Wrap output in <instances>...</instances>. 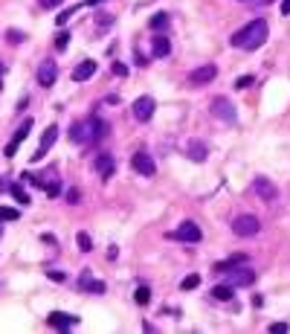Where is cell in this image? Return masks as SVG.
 Listing matches in <instances>:
<instances>
[{"instance_id":"6da1fadb","label":"cell","mask_w":290,"mask_h":334,"mask_svg":"<svg viewBox=\"0 0 290 334\" xmlns=\"http://www.w3.org/2000/svg\"><path fill=\"white\" fill-rule=\"evenodd\" d=\"M267 21H250L247 27H241V30L235 32L232 38H229V44L232 47H238V50H258L264 41H267Z\"/></svg>"},{"instance_id":"7a4b0ae2","label":"cell","mask_w":290,"mask_h":334,"mask_svg":"<svg viewBox=\"0 0 290 334\" xmlns=\"http://www.w3.org/2000/svg\"><path fill=\"white\" fill-rule=\"evenodd\" d=\"M232 233L241 236V239H253V236L261 233V221H258L256 215H238L232 221Z\"/></svg>"},{"instance_id":"3957f363","label":"cell","mask_w":290,"mask_h":334,"mask_svg":"<svg viewBox=\"0 0 290 334\" xmlns=\"http://www.w3.org/2000/svg\"><path fill=\"white\" fill-rule=\"evenodd\" d=\"M215 76H218V67H215V64H203V67H194L186 82H189L192 88H203V85H209Z\"/></svg>"},{"instance_id":"277c9868","label":"cell","mask_w":290,"mask_h":334,"mask_svg":"<svg viewBox=\"0 0 290 334\" xmlns=\"http://www.w3.org/2000/svg\"><path fill=\"white\" fill-rule=\"evenodd\" d=\"M253 192H256L264 204H273L279 198V189H276V183L270 181V178H256L253 181Z\"/></svg>"},{"instance_id":"5b68a950","label":"cell","mask_w":290,"mask_h":334,"mask_svg":"<svg viewBox=\"0 0 290 334\" xmlns=\"http://www.w3.org/2000/svg\"><path fill=\"white\" fill-rule=\"evenodd\" d=\"M55 140H58V125H50V128L44 131V137H41V143H38V149H35V154H32V160H35V163L47 157V152L53 149V143H55Z\"/></svg>"},{"instance_id":"8992f818","label":"cell","mask_w":290,"mask_h":334,"mask_svg":"<svg viewBox=\"0 0 290 334\" xmlns=\"http://www.w3.org/2000/svg\"><path fill=\"white\" fill-rule=\"evenodd\" d=\"M131 166H133V169H136L142 178H154V175H157V166H154L151 154H145V152H136V154H133Z\"/></svg>"},{"instance_id":"52a82bcc","label":"cell","mask_w":290,"mask_h":334,"mask_svg":"<svg viewBox=\"0 0 290 334\" xmlns=\"http://www.w3.org/2000/svg\"><path fill=\"white\" fill-rule=\"evenodd\" d=\"M154 108H157V102H154L151 96H139V99L133 102V117L139 122H148L154 117Z\"/></svg>"},{"instance_id":"ba28073f","label":"cell","mask_w":290,"mask_h":334,"mask_svg":"<svg viewBox=\"0 0 290 334\" xmlns=\"http://www.w3.org/2000/svg\"><path fill=\"white\" fill-rule=\"evenodd\" d=\"M256 282V271L253 268H232L229 271V285L232 288H247Z\"/></svg>"},{"instance_id":"9c48e42d","label":"cell","mask_w":290,"mask_h":334,"mask_svg":"<svg viewBox=\"0 0 290 334\" xmlns=\"http://www.w3.org/2000/svg\"><path fill=\"white\" fill-rule=\"evenodd\" d=\"M29 131H32V120H24V125L15 131V137L9 140V146H6V152H3V154H6V157H15V154H18V146L29 137Z\"/></svg>"},{"instance_id":"30bf717a","label":"cell","mask_w":290,"mask_h":334,"mask_svg":"<svg viewBox=\"0 0 290 334\" xmlns=\"http://www.w3.org/2000/svg\"><path fill=\"white\" fill-rule=\"evenodd\" d=\"M174 239H180V242H189V244H194V242H200V239H203V233H200V227H197L194 221H183V224L177 227Z\"/></svg>"},{"instance_id":"8fae6325","label":"cell","mask_w":290,"mask_h":334,"mask_svg":"<svg viewBox=\"0 0 290 334\" xmlns=\"http://www.w3.org/2000/svg\"><path fill=\"white\" fill-rule=\"evenodd\" d=\"M218 120H224V122H235V108H232V102L229 99H224V96H218L215 102H212V108H209Z\"/></svg>"},{"instance_id":"7c38bea8","label":"cell","mask_w":290,"mask_h":334,"mask_svg":"<svg viewBox=\"0 0 290 334\" xmlns=\"http://www.w3.org/2000/svg\"><path fill=\"white\" fill-rule=\"evenodd\" d=\"M55 79H58V67H55V61H44V64L38 67V85H41V88H53Z\"/></svg>"},{"instance_id":"4fadbf2b","label":"cell","mask_w":290,"mask_h":334,"mask_svg":"<svg viewBox=\"0 0 290 334\" xmlns=\"http://www.w3.org/2000/svg\"><path fill=\"white\" fill-rule=\"evenodd\" d=\"M70 140H73V143H87V140H93V125H90V120L76 122V125L70 128Z\"/></svg>"},{"instance_id":"5bb4252c","label":"cell","mask_w":290,"mask_h":334,"mask_svg":"<svg viewBox=\"0 0 290 334\" xmlns=\"http://www.w3.org/2000/svg\"><path fill=\"white\" fill-rule=\"evenodd\" d=\"M93 169H96L102 178H110V175L116 172V160H113L110 154H99L96 160H93Z\"/></svg>"},{"instance_id":"9a60e30c","label":"cell","mask_w":290,"mask_h":334,"mask_svg":"<svg viewBox=\"0 0 290 334\" xmlns=\"http://www.w3.org/2000/svg\"><path fill=\"white\" fill-rule=\"evenodd\" d=\"M186 154L192 157L194 163H203L206 154H209V146H206L203 140H189V143H186Z\"/></svg>"},{"instance_id":"2e32d148","label":"cell","mask_w":290,"mask_h":334,"mask_svg":"<svg viewBox=\"0 0 290 334\" xmlns=\"http://www.w3.org/2000/svg\"><path fill=\"white\" fill-rule=\"evenodd\" d=\"M47 323H50L53 329H70V326L79 323V317H73V314H61V311H53V314L47 317Z\"/></svg>"},{"instance_id":"e0dca14e","label":"cell","mask_w":290,"mask_h":334,"mask_svg":"<svg viewBox=\"0 0 290 334\" xmlns=\"http://www.w3.org/2000/svg\"><path fill=\"white\" fill-rule=\"evenodd\" d=\"M96 73V61H81V64H76V70H73V82H84V79H90Z\"/></svg>"},{"instance_id":"ac0fdd59","label":"cell","mask_w":290,"mask_h":334,"mask_svg":"<svg viewBox=\"0 0 290 334\" xmlns=\"http://www.w3.org/2000/svg\"><path fill=\"white\" fill-rule=\"evenodd\" d=\"M238 265H247V256H244V253H235V256H229L226 262H218L215 271H218V273H229V271L238 268Z\"/></svg>"},{"instance_id":"d6986e66","label":"cell","mask_w":290,"mask_h":334,"mask_svg":"<svg viewBox=\"0 0 290 334\" xmlns=\"http://www.w3.org/2000/svg\"><path fill=\"white\" fill-rule=\"evenodd\" d=\"M168 53H171V41H168L165 35H157V38H154V56H157V59H165Z\"/></svg>"},{"instance_id":"ffe728a7","label":"cell","mask_w":290,"mask_h":334,"mask_svg":"<svg viewBox=\"0 0 290 334\" xmlns=\"http://www.w3.org/2000/svg\"><path fill=\"white\" fill-rule=\"evenodd\" d=\"M81 288H87L90 294H105V282H96V279H90V273L81 276Z\"/></svg>"},{"instance_id":"44dd1931","label":"cell","mask_w":290,"mask_h":334,"mask_svg":"<svg viewBox=\"0 0 290 334\" xmlns=\"http://www.w3.org/2000/svg\"><path fill=\"white\" fill-rule=\"evenodd\" d=\"M9 192H12V198H15L18 204H24V207L29 204V195H26V189H24L21 183H12V186H9Z\"/></svg>"},{"instance_id":"7402d4cb","label":"cell","mask_w":290,"mask_h":334,"mask_svg":"<svg viewBox=\"0 0 290 334\" xmlns=\"http://www.w3.org/2000/svg\"><path fill=\"white\" fill-rule=\"evenodd\" d=\"M212 297H215V300H232V285H229V282H226V285H215V288H212Z\"/></svg>"},{"instance_id":"603a6c76","label":"cell","mask_w":290,"mask_h":334,"mask_svg":"<svg viewBox=\"0 0 290 334\" xmlns=\"http://www.w3.org/2000/svg\"><path fill=\"white\" fill-rule=\"evenodd\" d=\"M90 125H93V140H102L107 134V122L99 120V117H90Z\"/></svg>"},{"instance_id":"cb8c5ba5","label":"cell","mask_w":290,"mask_h":334,"mask_svg":"<svg viewBox=\"0 0 290 334\" xmlns=\"http://www.w3.org/2000/svg\"><path fill=\"white\" fill-rule=\"evenodd\" d=\"M133 303H136V305H148V303H151V291H148L145 285H139V288L133 291Z\"/></svg>"},{"instance_id":"d4e9b609","label":"cell","mask_w":290,"mask_h":334,"mask_svg":"<svg viewBox=\"0 0 290 334\" xmlns=\"http://www.w3.org/2000/svg\"><path fill=\"white\" fill-rule=\"evenodd\" d=\"M148 27H151V30H165V27H168V15H165V12H157V15L148 21Z\"/></svg>"},{"instance_id":"484cf974","label":"cell","mask_w":290,"mask_h":334,"mask_svg":"<svg viewBox=\"0 0 290 334\" xmlns=\"http://www.w3.org/2000/svg\"><path fill=\"white\" fill-rule=\"evenodd\" d=\"M76 242H79V250H81V253H90V250H93V242H90V236H87V233H79V236H76Z\"/></svg>"},{"instance_id":"4316f807","label":"cell","mask_w":290,"mask_h":334,"mask_svg":"<svg viewBox=\"0 0 290 334\" xmlns=\"http://www.w3.org/2000/svg\"><path fill=\"white\" fill-rule=\"evenodd\" d=\"M197 285H200V276H197V273H189L183 282H180V288H183V291H194Z\"/></svg>"},{"instance_id":"83f0119b","label":"cell","mask_w":290,"mask_h":334,"mask_svg":"<svg viewBox=\"0 0 290 334\" xmlns=\"http://www.w3.org/2000/svg\"><path fill=\"white\" fill-rule=\"evenodd\" d=\"M0 221H18V210H12V207H0Z\"/></svg>"},{"instance_id":"f1b7e54d","label":"cell","mask_w":290,"mask_h":334,"mask_svg":"<svg viewBox=\"0 0 290 334\" xmlns=\"http://www.w3.org/2000/svg\"><path fill=\"white\" fill-rule=\"evenodd\" d=\"M67 44H70V32H58L55 35V50H67Z\"/></svg>"},{"instance_id":"f546056e","label":"cell","mask_w":290,"mask_h":334,"mask_svg":"<svg viewBox=\"0 0 290 334\" xmlns=\"http://www.w3.org/2000/svg\"><path fill=\"white\" fill-rule=\"evenodd\" d=\"M250 85H256V79H253V76H241V79L235 82V88H238V91H247Z\"/></svg>"},{"instance_id":"4dcf8cb0","label":"cell","mask_w":290,"mask_h":334,"mask_svg":"<svg viewBox=\"0 0 290 334\" xmlns=\"http://www.w3.org/2000/svg\"><path fill=\"white\" fill-rule=\"evenodd\" d=\"M6 38H9V44H21L26 35H24V32H18V30H9V32H6Z\"/></svg>"},{"instance_id":"1f68e13d","label":"cell","mask_w":290,"mask_h":334,"mask_svg":"<svg viewBox=\"0 0 290 334\" xmlns=\"http://www.w3.org/2000/svg\"><path fill=\"white\" fill-rule=\"evenodd\" d=\"M44 189H47V195H50V198H55V195L61 192V183H58V181H53V183H47Z\"/></svg>"},{"instance_id":"d6a6232c","label":"cell","mask_w":290,"mask_h":334,"mask_svg":"<svg viewBox=\"0 0 290 334\" xmlns=\"http://www.w3.org/2000/svg\"><path fill=\"white\" fill-rule=\"evenodd\" d=\"M110 70H113V76H128V67H125V64H119V61H113V67H110Z\"/></svg>"},{"instance_id":"836d02e7","label":"cell","mask_w":290,"mask_h":334,"mask_svg":"<svg viewBox=\"0 0 290 334\" xmlns=\"http://www.w3.org/2000/svg\"><path fill=\"white\" fill-rule=\"evenodd\" d=\"M288 332V323H273L270 326V334H285Z\"/></svg>"},{"instance_id":"e575fe53","label":"cell","mask_w":290,"mask_h":334,"mask_svg":"<svg viewBox=\"0 0 290 334\" xmlns=\"http://www.w3.org/2000/svg\"><path fill=\"white\" fill-rule=\"evenodd\" d=\"M73 12H76V9H67V12H61V15L55 18V21H58V27H64L67 21H70V15H73Z\"/></svg>"},{"instance_id":"d590c367","label":"cell","mask_w":290,"mask_h":334,"mask_svg":"<svg viewBox=\"0 0 290 334\" xmlns=\"http://www.w3.org/2000/svg\"><path fill=\"white\" fill-rule=\"evenodd\" d=\"M79 198H81L79 189H70V192H67V204H79Z\"/></svg>"},{"instance_id":"8d00e7d4","label":"cell","mask_w":290,"mask_h":334,"mask_svg":"<svg viewBox=\"0 0 290 334\" xmlns=\"http://www.w3.org/2000/svg\"><path fill=\"white\" fill-rule=\"evenodd\" d=\"M47 276H50V279H55V282H64V279H67L61 271H47Z\"/></svg>"},{"instance_id":"74e56055","label":"cell","mask_w":290,"mask_h":334,"mask_svg":"<svg viewBox=\"0 0 290 334\" xmlns=\"http://www.w3.org/2000/svg\"><path fill=\"white\" fill-rule=\"evenodd\" d=\"M38 3H41V6H44V9H55V6H58V3H61V0H38Z\"/></svg>"},{"instance_id":"f35d334b","label":"cell","mask_w":290,"mask_h":334,"mask_svg":"<svg viewBox=\"0 0 290 334\" xmlns=\"http://www.w3.org/2000/svg\"><path fill=\"white\" fill-rule=\"evenodd\" d=\"M133 59H136V64H139V67H145V64H148V61H145V56H142V53H139V50H136V53H133Z\"/></svg>"},{"instance_id":"ab89813d","label":"cell","mask_w":290,"mask_h":334,"mask_svg":"<svg viewBox=\"0 0 290 334\" xmlns=\"http://www.w3.org/2000/svg\"><path fill=\"white\" fill-rule=\"evenodd\" d=\"M282 15H290V0H282Z\"/></svg>"},{"instance_id":"60d3db41","label":"cell","mask_w":290,"mask_h":334,"mask_svg":"<svg viewBox=\"0 0 290 334\" xmlns=\"http://www.w3.org/2000/svg\"><path fill=\"white\" fill-rule=\"evenodd\" d=\"M87 3H90V6H96V3H102V0H87Z\"/></svg>"},{"instance_id":"b9f144b4","label":"cell","mask_w":290,"mask_h":334,"mask_svg":"<svg viewBox=\"0 0 290 334\" xmlns=\"http://www.w3.org/2000/svg\"><path fill=\"white\" fill-rule=\"evenodd\" d=\"M0 189H6V181H0Z\"/></svg>"},{"instance_id":"7bdbcfd3","label":"cell","mask_w":290,"mask_h":334,"mask_svg":"<svg viewBox=\"0 0 290 334\" xmlns=\"http://www.w3.org/2000/svg\"><path fill=\"white\" fill-rule=\"evenodd\" d=\"M0 73H3V64H0Z\"/></svg>"},{"instance_id":"ee69618b","label":"cell","mask_w":290,"mask_h":334,"mask_svg":"<svg viewBox=\"0 0 290 334\" xmlns=\"http://www.w3.org/2000/svg\"><path fill=\"white\" fill-rule=\"evenodd\" d=\"M0 233H3V230H0Z\"/></svg>"}]
</instances>
